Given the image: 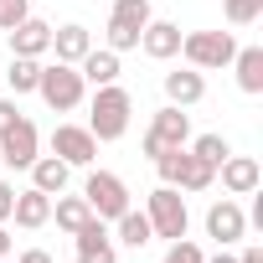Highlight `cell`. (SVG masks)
Returning a JSON list of instances; mask_svg holds the SVG:
<instances>
[{"instance_id": "10", "label": "cell", "mask_w": 263, "mask_h": 263, "mask_svg": "<svg viewBox=\"0 0 263 263\" xmlns=\"http://www.w3.org/2000/svg\"><path fill=\"white\" fill-rule=\"evenodd\" d=\"M6 36H11V57H47V52H52V26L36 21V16L16 21Z\"/></svg>"}, {"instance_id": "14", "label": "cell", "mask_w": 263, "mask_h": 263, "mask_svg": "<svg viewBox=\"0 0 263 263\" xmlns=\"http://www.w3.org/2000/svg\"><path fill=\"white\" fill-rule=\"evenodd\" d=\"M72 242H78V263H119V248H114V237L98 217L83 232H72Z\"/></svg>"}, {"instance_id": "34", "label": "cell", "mask_w": 263, "mask_h": 263, "mask_svg": "<svg viewBox=\"0 0 263 263\" xmlns=\"http://www.w3.org/2000/svg\"><path fill=\"white\" fill-rule=\"evenodd\" d=\"M237 263H263V248H258V242H253V248H242V253H237Z\"/></svg>"}, {"instance_id": "8", "label": "cell", "mask_w": 263, "mask_h": 263, "mask_svg": "<svg viewBox=\"0 0 263 263\" xmlns=\"http://www.w3.org/2000/svg\"><path fill=\"white\" fill-rule=\"evenodd\" d=\"M242 232H248V212H242L232 196H222V201L206 206V237H217L222 248H232Z\"/></svg>"}, {"instance_id": "24", "label": "cell", "mask_w": 263, "mask_h": 263, "mask_svg": "<svg viewBox=\"0 0 263 263\" xmlns=\"http://www.w3.org/2000/svg\"><path fill=\"white\" fill-rule=\"evenodd\" d=\"M114 21H124V26L145 31V26L155 21V11H150V0H114Z\"/></svg>"}, {"instance_id": "20", "label": "cell", "mask_w": 263, "mask_h": 263, "mask_svg": "<svg viewBox=\"0 0 263 263\" xmlns=\"http://www.w3.org/2000/svg\"><path fill=\"white\" fill-rule=\"evenodd\" d=\"M52 217H57V227L72 237V232H83V227L93 222V206H88L83 196H67V191H62V196L52 201Z\"/></svg>"}, {"instance_id": "28", "label": "cell", "mask_w": 263, "mask_h": 263, "mask_svg": "<svg viewBox=\"0 0 263 263\" xmlns=\"http://www.w3.org/2000/svg\"><path fill=\"white\" fill-rule=\"evenodd\" d=\"M201 258H206V253H201L191 237H176V242L165 248V258H160V263H201Z\"/></svg>"}, {"instance_id": "16", "label": "cell", "mask_w": 263, "mask_h": 263, "mask_svg": "<svg viewBox=\"0 0 263 263\" xmlns=\"http://www.w3.org/2000/svg\"><path fill=\"white\" fill-rule=\"evenodd\" d=\"M52 52H57V62H72V67H78V62L93 52V31L78 26V21H67V26L52 31Z\"/></svg>"}, {"instance_id": "12", "label": "cell", "mask_w": 263, "mask_h": 263, "mask_svg": "<svg viewBox=\"0 0 263 263\" xmlns=\"http://www.w3.org/2000/svg\"><path fill=\"white\" fill-rule=\"evenodd\" d=\"M140 52H145L150 62L181 57V26H176V21H150V26L140 31Z\"/></svg>"}, {"instance_id": "17", "label": "cell", "mask_w": 263, "mask_h": 263, "mask_svg": "<svg viewBox=\"0 0 263 263\" xmlns=\"http://www.w3.org/2000/svg\"><path fill=\"white\" fill-rule=\"evenodd\" d=\"M26 171H31V186H36V191H47V196H62V191H67V181H72V165H67V160H57V155H36Z\"/></svg>"}, {"instance_id": "33", "label": "cell", "mask_w": 263, "mask_h": 263, "mask_svg": "<svg viewBox=\"0 0 263 263\" xmlns=\"http://www.w3.org/2000/svg\"><path fill=\"white\" fill-rule=\"evenodd\" d=\"M140 150H145V155H150V160H155V155H160V150H165V145H160V140H155V135H150V129H145V140H140Z\"/></svg>"}, {"instance_id": "15", "label": "cell", "mask_w": 263, "mask_h": 263, "mask_svg": "<svg viewBox=\"0 0 263 263\" xmlns=\"http://www.w3.org/2000/svg\"><path fill=\"white\" fill-rule=\"evenodd\" d=\"M201 98H206V78H201L196 67H176V72H165V103L191 108V103H201Z\"/></svg>"}, {"instance_id": "25", "label": "cell", "mask_w": 263, "mask_h": 263, "mask_svg": "<svg viewBox=\"0 0 263 263\" xmlns=\"http://www.w3.org/2000/svg\"><path fill=\"white\" fill-rule=\"evenodd\" d=\"M186 150H191V155H201V160H206V165H222V160H227V155H232V145H227V140H222V135H196V140H191V145H186Z\"/></svg>"}, {"instance_id": "30", "label": "cell", "mask_w": 263, "mask_h": 263, "mask_svg": "<svg viewBox=\"0 0 263 263\" xmlns=\"http://www.w3.org/2000/svg\"><path fill=\"white\" fill-rule=\"evenodd\" d=\"M21 119V108H16V98H0V135H6V129Z\"/></svg>"}, {"instance_id": "27", "label": "cell", "mask_w": 263, "mask_h": 263, "mask_svg": "<svg viewBox=\"0 0 263 263\" xmlns=\"http://www.w3.org/2000/svg\"><path fill=\"white\" fill-rule=\"evenodd\" d=\"M222 11H227L232 26H253L263 16V0H222Z\"/></svg>"}, {"instance_id": "29", "label": "cell", "mask_w": 263, "mask_h": 263, "mask_svg": "<svg viewBox=\"0 0 263 263\" xmlns=\"http://www.w3.org/2000/svg\"><path fill=\"white\" fill-rule=\"evenodd\" d=\"M26 16H31V0H0V31H11Z\"/></svg>"}, {"instance_id": "3", "label": "cell", "mask_w": 263, "mask_h": 263, "mask_svg": "<svg viewBox=\"0 0 263 263\" xmlns=\"http://www.w3.org/2000/svg\"><path fill=\"white\" fill-rule=\"evenodd\" d=\"M181 57H186V67H196V72L232 67L237 42H232V31H186V36H181Z\"/></svg>"}, {"instance_id": "6", "label": "cell", "mask_w": 263, "mask_h": 263, "mask_svg": "<svg viewBox=\"0 0 263 263\" xmlns=\"http://www.w3.org/2000/svg\"><path fill=\"white\" fill-rule=\"evenodd\" d=\"M36 155H42V135H36V124L21 114V119L6 129V135H0V160H6L11 171H26Z\"/></svg>"}, {"instance_id": "23", "label": "cell", "mask_w": 263, "mask_h": 263, "mask_svg": "<svg viewBox=\"0 0 263 263\" xmlns=\"http://www.w3.org/2000/svg\"><path fill=\"white\" fill-rule=\"evenodd\" d=\"M217 181V165H206L201 155H191L186 150V165H181V181H176V191H206Z\"/></svg>"}, {"instance_id": "1", "label": "cell", "mask_w": 263, "mask_h": 263, "mask_svg": "<svg viewBox=\"0 0 263 263\" xmlns=\"http://www.w3.org/2000/svg\"><path fill=\"white\" fill-rule=\"evenodd\" d=\"M129 114H135V98H129L119 83H103V88H93V103H88V135H93L98 145H114V140H124Z\"/></svg>"}, {"instance_id": "11", "label": "cell", "mask_w": 263, "mask_h": 263, "mask_svg": "<svg viewBox=\"0 0 263 263\" xmlns=\"http://www.w3.org/2000/svg\"><path fill=\"white\" fill-rule=\"evenodd\" d=\"M150 135H155L165 150H181V145H191V114H186V108H176V103L155 108V119H150Z\"/></svg>"}, {"instance_id": "13", "label": "cell", "mask_w": 263, "mask_h": 263, "mask_svg": "<svg viewBox=\"0 0 263 263\" xmlns=\"http://www.w3.org/2000/svg\"><path fill=\"white\" fill-rule=\"evenodd\" d=\"M11 222H16V227H26V232L47 227V222H52V196H47V191H36V186L16 191V201H11Z\"/></svg>"}, {"instance_id": "18", "label": "cell", "mask_w": 263, "mask_h": 263, "mask_svg": "<svg viewBox=\"0 0 263 263\" xmlns=\"http://www.w3.org/2000/svg\"><path fill=\"white\" fill-rule=\"evenodd\" d=\"M78 72H83V83H88V88H103V83H119V52H108V47L98 52V47H93V52H88V57L78 62Z\"/></svg>"}, {"instance_id": "9", "label": "cell", "mask_w": 263, "mask_h": 263, "mask_svg": "<svg viewBox=\"0 0 263 263\" xmlns=\"http://www.w3.org/2000/svg\"><path fill=\"white\" fill-rule=\"evenodd\" d=\"M217 176H222V191H227V196H253V191L263 186V165H258L253 155H227V160L217 165Z\"/></svg>"}, {"instance_id": "19", "label": "cell", "mask_w": 263, "mask_h": 263, "mask_svg": "<svg viewBox=\"0 0 263 263\" xmlns=\"http://www.w3.org/2000/svg\"><path fill=\"white\" fill-rule=\"evenodd\" d=\"M232 67H237V88L258 98V93H263V47H237Z\"/></svg>"}, {"instance_id": "37", "label": "cell", "mask_w": 263, "mask_h": 263, "mask_svg": "<svg viewBox=\"0 0 263 263\" xmlns=\"http://www.w3.org/2000/svg\"><path fill=\"white\" fill-rule=\"evenodd\" d=\"M0 263H11V258H0Z\"/></svg>"}, {"instance_id": "31", "label": "cell", "mask_w": 263, "mask_h": 263, "mask_svg": "<svg viewBox=\"0 0 263 263\" xmlns=\"http://www.w3.org/2000/svg\"><path fill=\"white\" fill-rule=\"evenodd\" d=\"M11 201H16V186L0 181V222H11Z\"/></svg>"}, {"instance_id": "35", "label": "cell", "mask_w": 263, "mask_h": 263, "mask_svg": "<svg viewBox=\"0 0 263 263\" xmlns=\"http://www.w3.org/2000/svg\"><path fill=\"white\" fill-rule=\"evenodd\" d=\"M11 253V232H6V222H0V258Z\"/></svg>"}, {"instance_id": "2", "label": "cell", "mask_w": 263, "mask_h": 263, "mask_svg": "<svg viewBox=\"0 0 263 263\" xmlns=\"http://www.w3.org/2000/svg\"><path fill=\"white\" fill-rule=\"evenodd\" d=\"M36 93H42V103H47L52 114H72V108L88 98V83H83V72H78L72 62H52V67H42Z\"/></svg>"}, {"instance_id": "32", "label": "cell", "mask_w": 263, "mask_h": 263, "mask_svg": "<svg viewBox=\"0 0 263 263\" xmlns=\"http://www.w3.org/2000/svg\"><path fill=\"white\" fill-rule=\"evenodd\" d=\"M16 263H57V258H52V253H47V248H26V253H21V258H16Z\"/></svg>"}, {"instance_id": "21", "label": "cell", "mask_w": 263, "mask_h": 263, "mask_svg": "<svg viewBox=\"0 0 263 263\" xmlns=\"http://www.w3.org/2000/svg\"><path fill=\"white\" fill-rule=\"evenodd\" d=\"M114 222H119V242H124V248H150V242H155L150 217H145V212H135V206H129V212H119Z\"/></svg>"}, {"instance_id": "22", "label": "cell", "mask_w": 263, "mask_h": 263, "mask_svg": "<svg viewBox=\"0 0 263 263\" xmlns=\"http://www.w3.org/2000/svg\"><path fill=\"white\" fill-rule=\"evenodd\" d=\"M36 78H42V57H11L6 83H11L16 98H21V93H36Z\"/></svg>"}, {"instance_id": "7", "label": "cell", "mask_w": 263, "mask_h": 263, "mask_svg": "<svg viewBox=\"0 0 263 263\" xmlns=\"http://www.w3.org/2000/svg\"><path fill=\"white\" fill-rule=\"evenodd\" d=\"M52 155L67 160V165H93L98 140L88 135V124H57V129H52Z\"/></svg>"}, {"instance_id": "4", "label": "cell", "mask_w": 263, "mask_h": 263, "mask_svg": "<svg viewBox=\"0 0 263 263\" xmlns=\"http://www.w3.org/2000/svg\"><path fill=\"white\" fill-rule=\"evenodd\" d=\"M145 217H150L155 237H165V242L186 237V227H191V212H186V196H181L176 186H155V191L145 196Z\"/></svg>"}, {"instance_id": "5", "label": "cell", "mask_w": 263, "mask_h": 263, "mask_svg": "<svg viewBox=\"0 0 263 263\" xmlns=\"http://www.w3.org/2000/svg\"><path fill=\"white\" fill-rule=\"evenodd\" d=\"M83 201L93 206L98 222H114L119 212H129V186H124L114 171H88V181H83Z\"/></svg>"}, {"instance_id": "26", "label": "cell", "mask_w": 263, "mask_h": 263, "mask_svg": "<svg viewBox=\"0 0 263 263\" xmlns=\"http://www.w3.org/2000/svg\"><path fill=\"white\" fill-rule=\"evenodd\" d=\"M103 42H108V52H135V47H140V31L108 16V26H103Z\"/></svg>"}, {"instance_id": "36", "label": "cell", "mask_w": 263, "mask_h": 263, "mask_svg": "<svg viewBox=\"0 0 263 263\" xmlns=\"http://www.w3.org/2000/svg\"><path fill=\"white\" fill-rule=\"evenodd\" d=\"M201 263H237V258H232V253H227V248H222V253H217V258H201Z\"/></svg>"}]
</instances>
